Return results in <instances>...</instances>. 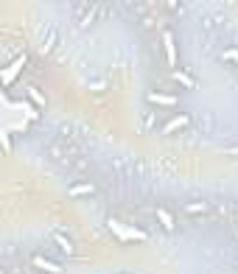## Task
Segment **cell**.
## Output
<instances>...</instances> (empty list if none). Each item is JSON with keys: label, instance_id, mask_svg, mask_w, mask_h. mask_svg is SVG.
<instances>
[{"label": "cell", "instance_id": "cell-9", "mask_svg": "<svg viewBox=\"0 0 238 274\" xmlns=\"http://www.w3.org/2000/svg\"><path fill=\"white\" fill-rule=\"evenodd\" d=\"M174 81H179V84L188 87V90H194V87H196V81L188 76V73H182V70H174Z\"/></svg>", "mask_w": 238, "mask_h": 274}, {"label": "cell", "instance_id": "cell-12", "mask_svg": "<svg viewBox=\"0 0 238 274\" xmlns=\"http://www.w3.org/2000/svg\"><path fill=\"white\" fill-rule=\"evenodd\" d=\"M204 210H207L204 202H191V205H185V213L188 215H199V213H204Z\"/></svg>", "mask_w": 238, "mask_h": 274}, {"label": "cell", "instance_id": "cell-8", "mask_svg": "<svg viewBox=\"0 0 238 274\" xmlns=\"http://www.w3.org/2000/svg\"><path fill=\"white\" fill-rule=\"evenodd\" d=\"M157 221L165 227V232H174V218H171V213L165 207H157Z\"/></svg>", "mask_w": 238, "mask_h": 274}, {"label": "cell", "instance_id": "cell-2", "mask_svg": "<svg viewBox=\"0 0 238 274\" xmlns=\"http://www.w3.org/2000/svg\"><path fill=\"white\" fill-rule=\"evenodd\" d=\"M26 65H28V53H20L17 59L9 62L6 68L0 70V84H3V87H11L14 81H17V76L23 73V68H26Z\"/></svg>", "mask_w": 238, "mask_h": 274}, {"label": "cell", "instance_id": "cell-5", "mask_svg": "<svg viewBox=\"0 0 238 274\" xmlns=\"http://www.w3.org/2000/svg\"><path fill=\"white\" fill-rule=\"evenodd\" d=\"M188 123H191V118L188 115H177V118H171L168 123H162V135H174V132H179V129H185Z\"/></svg>", "mask_w": 238, "mask_h": 274}, {"label": "cell", "instance_id": "cell-7", "mask_svg": "<svg viewBox=\"0 0 238 274\" xmlns=\"http://www.w3.org/2000/svg\"><path fill=\"white\" fill-rule=\"evenodd\" d=\"M95 193V185L93 182H79V185H73V188L68 190V196L79 199V196H93Z\"/></svg>", "mask_w": 238, "mask_h": 274}, {"label": "cell", "instance_id": "cell-3", "mask_svg": "<svg viewBox=\"0 0 238 274\" xmlns=\"http://www.w3.org/2000/svg\"><path fill=\"white\" fill-rule=\"evenodd\" d=\"M162 48H165V62L171 68H177V45H174V34L162 31Z\"/></svg>", "mask_w": 238, "mask_h": 274}, {"label": "cell", "instance_id": "cell-16", "mask_svg": "<svg viewBox=\"0 0 238 274\" xmlns=\"http://www.w3.org/2000/svg\"><path fill=\"white\" fill-rule=\"evenodd\" d=\"M0 140H3V151L9 154V151H11V140H9V132H3V135H0Z\"/></svg>", "mask_w": 238, "mask_h": 274}, {"label": "cell", "instance_id": "cell-13", "mask_svg": "<svg viewBox=\"0 0 238 274\" xmlns=\"http://www.w3.org/2000/svg\"><path fill=\"white\" fill-rule=\"evenodd\" d=\"M93 20H95V6H90V11H87L84 20L79 23V28H81V31H84V28H90V23H93Z\"/></svg>", "mask_w": 238, "mask_h": 274}, {"label": "cell", "instance_id": "cell-11", "mask_svg": "<svg viewBox=\"0 0 238 274\" xmlns=\"http://www.w3.org/2000/svg\"><path fill=\"white\" fill-rule=\"evenodd\" d=\"M28 98H31L37 106H42V109H45V103H48V98H45V95L37 90V87H28Z\"/></svg>", "mask_w": 238, "mask_h": 274}, {"label": "cell", "instance_id": "cell-14", "mask_svg": "<svg viewBox=\"0 0 238 274\" xmlns=\"http://www.w3.org/2000/svg\"><path fill=\"white\" fill-rule=\"evenodd\" d=\"M221 59L233 62V65H238V48H227V51L221 53Z\"/></svg>", "mask_w": 238, "mask_h": 274}, {"label": "cell", "instance_id": "cell-15", "mask_svg": "<svg viewBox=\"0 0 238 274\" xmlns=\"http://www.w3.org/2000/svg\"><path fill=\"white\" fill-rule=\"evenodd\" d=\"M53 45H56V31H51V36H48V42L42 45V56H48V53L53 51Z\"/></svg>", "mask_w": 238, "mask_h": 274}, {"label": "cell", "instance_id": "cell-4", "mask_svg": "<svg viewBox=\"0 0 238 274\" xmlns=\"http://www.w3.org/2000/svg\"><path fill=\"white\" fill-rule=\"evenodd\" d=\"M31 263L40 269V272H48V274H62V266L59 263H53V260H48V257H42V255H34L31 257Z\"/></svg>", "mask_w": 238, "mask_h": 274}, {"label": "cell", "instance_id": "cell-6", "mask_svg": "<svg viewBox=\"0 0 238 274\" xmlns=\"http://www.w3.org/2000/svg\"><path fill=\"white\" fill-rule=\"evenodd\" d=\"M146 98H149V103H157V106H177V95L171 93H149Z\"/></svg>", "mask_w": 238, "mask_h": 274}, {"label": "cell", "instance_id": "cell-18", "mask_svg": "<svg viewBox=\"0 0 238 274\" xmlns=\"http://www.w3.org/2000/svg\"><path fill=\"white\" fill-rule=\"evenodd\" d=\"M236 266H238V260H236Z\"/></svg>", "mask_w": 238, "mask_h": 274}, {"label": "cell", "instance_id": "cell-17", "mask_svg": "<svg viewBox=\"0 0 238 274\" xmlns=\"http://www.w3.org/2000/svg\"><path fill=\"white\" fill-rule=\"evenodd\" d=\"M224 154H230V157H233V154H238V146H236V148H227Z\"/></svg>", "mask_w": 238, "mask_h": 274}, {"label": "cell", "instance_id": "cell-10", "mask_svg": "<svg viewBox=\"0 0 238 274\" xmlns=\"http://www.w3.org/2000/svg\"><path fill=\"white\" fill-rule=\"evenodd\" d=\"M53 240H56V243H59V246L65 249V252H68V255H76V249H73V243H70V240L65 238L62 232H53Z\"/></svg>", "mask_w": 238, "mask_h": 274}, {"label": "cell", "instance_id": "cell-1", "mask_svg": "<svg viewBox=\"0 0 238 274\" xmlns=\"http://www.w3.org/2000/svg\"><path fill=\"white\" fill-rule=\"evenodd\" d=\"M107 230L118 240H126V243H143V240L149 238L143 230H137L132 224H123V221H118V218H107Z\"/></svg>", "mask_w": 238, "mask_h": 274}]
</instances>
